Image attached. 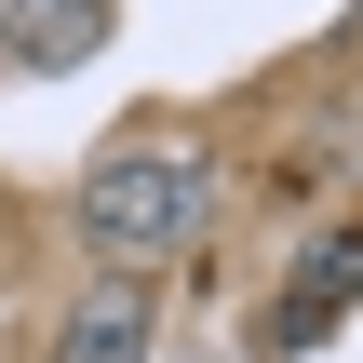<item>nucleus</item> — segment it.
<instances>
[{"label":"nucleus","instance_id":"1","mask_svg":"<svg viewBox=\"0 0 363 363\" xmlns=\"http://www.w3.org/2000/svg\"><path fill=\"white\" fill-rule=\"evenodd\" d=\"M67 229H81V256H94V269L162 283V269L216 229V148H202V135H121V148H94V175H81V202H67Z\"/></svg>","mask_w":363,"mask_h":363},{"label":"nucleus","instance_id":"2","mask_svg":"<svg viewBox=\"0 0 363 363\" xmlns=\"http://www.w3.org/2000/svg\"><path fill=\"white\" fill-rule=\"evenodd\" d=\"M148 350H162V283H135V269H94L54 323V363H148Z\"/></svg>","mask_w":363,"mask_h":363},{"label":"nucleus","instance_id":"3","mask_svg":"<svg viewBox=\"0 0 363 363\" xmlns=\"http://www.w3.org/2000/svg\"><path fill=\"white\" fill-rule=\"evenodd\" d=\"M108 40H121V0H0V67H27V81H67Z\"/></svg>","mask_w":363,"mask_h":363},{"label":"nucleus","instance_id":"4","mask_svg":"<svg viewBox=\"0 0 363 363\" xmlns=\"http://www.w3.org/2000/svg\"><path fill=\"white\" fill-rule=\"evenodd\" d=\"M350 283H363V229H350V242H323V256L296 269V310H283V350H310V337H323V323L350 310Z\"/></svg>","mask_w":363,"mask_h":363},{"label":"nucleus","instance_id":"5","mask_svg":"<svg viewBox=\"0 0 363 363\" xmlns=\"http://www.w3.org/2000/svg\"><path fill=\"white\" fill-rule=\"evenodd\" d=\"M0 283H13V242H0Z\"/></svg>","mask_w":363,"mask_h":363},{"label":"nucleus","instance_id":"6","mask_svg":"<svg viewBox=\"0 0 363 363\" xmlns=\"http://www.w3.org/2000/svg\"><path fill=\"white\" fill-rule=\"evenodd\" d=\"M0 81H13V67H0Z\"/></svg>","mask_w":363,"mask_h":363}]
</instances>
